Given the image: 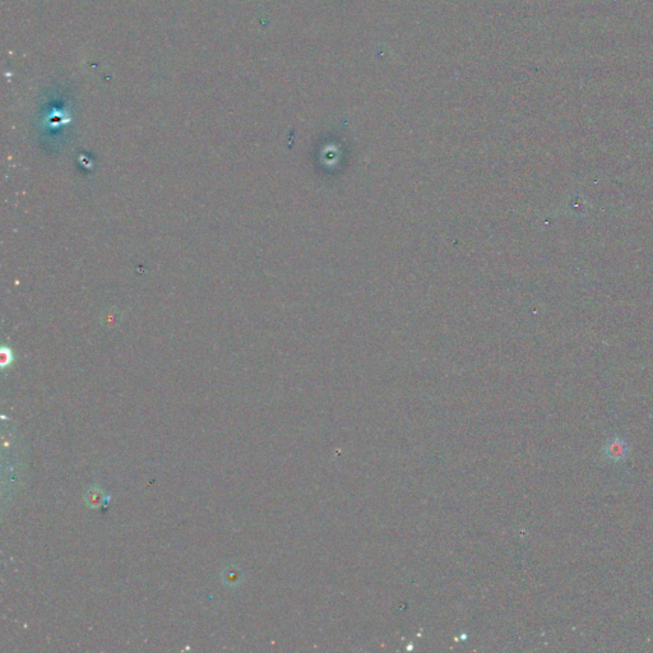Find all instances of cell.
<instances>
[{"label": "cell", "instance_id": "obj_2", "mask_svg": "<svg viewBox=\"0 0 653 653\" xmlns=\"http://www.w3.org/2000/svg\"><path fill=\"white\" fill-rule=\"evenodd\" d=\"M105 500V494L101 489H91L90 491L86 495V503L89 504L91 508H98Z\"/></svg>", "mask_w": 653, "mask_h": 653}, {"label": "cell", "instance_id": "obj_1", "mask_svg": "<svg viewBox=\"0 0 653 653\" xmlns=\"http://www.w3.org/2000/svg\"><path fill=\"white\" fill-rule=\"evenodd\" d=\"M629 444L622 438L608 439L604 447V454L613 462H623L629 456Z\"/></svg>", "mask_w": 653, "mask_h": 653}]
</instances>
